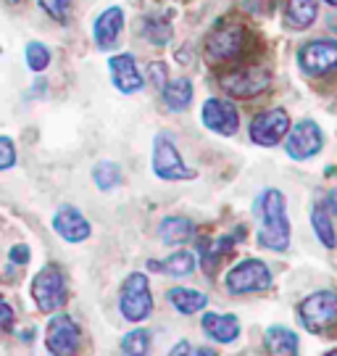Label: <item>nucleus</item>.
<instances>
[{
  "instance_id": "nucleus-1",
  "label": "nucleus",
  "mask_w": 337,
  "mask_h": 356,
  "mask_svg": "<svg viewBox=\"0 0 337 356\" xmlns=\"http://www.w3.org/2000/svg\"><path fill=\"white\" fill-rule=\"evenodd\" d=\"M253 211L261 216L258 245L266 251H288L290 248V222L285 211V198L279 191H263L256 198Z\"/></svg>"
},
{
  "instance_id": "nucleus-2",
  "label": "nucleus",
  "mask_w": 337,
  "mask_h": 356,
  "mask_svg": "<svg viewBox=\"0 0 337 356\" xmlns=\"http://www.w3.org/2000/svg\"><path fill=\"white\" fill-rule=\"evenodd\" d=\"M300 322L311 332H324L337 325V293L319 291L303 298L298 306Z\"/></svg>"
},
{
  "instance_id": "nucleus-3",
  "label": "nucleus",
  "mask_w": 337,
  "mask_h": 356,
  "mask_svg": "<svg viewBox=\"0 0 337 356\" xmlns=\"http://www.w3.org/2000/svg\"><path fill=\"white\" fill-rule=\"evenodd\" d=\"M153 172L161 179H166V182L195 177V169H190V166L182 161V156L176 151L174 140H172L166 132L156 135V140H153Z\"/></svg>"
},
{
  "instance_id": "nucleus-4",
  "label": "nucleus",
  "mask_w": 337,
  "mask_h": 356,
  "mask_svg": "<svg viewBox=\"0 0 337 356\" xmlns=\"http://www.w3.org/2000/svg\"><path fill=\"white\" fill-rule=\"evenodd\" d=\"M227 288H229V293H235V296H243V293H263L272 288V272L258 259L240 261L235 269H229Z\"/></svg>"
},
{
  "instance_id": "nucleus-5",
  "label": "nucleus",
  "mask_w": 337,
  "mask_h": 356,
  "mask_svg": "<svg viewBox=\"0 0 337 356\" xmlns=\"http://www.w3.org/2000/svg\"><path fill=\"white\" fill-rule=\"evenodd\" d=\"M32 296L42 312H58L63 304H66V277L63 272L56 264H48V267L40 272L35 282H32Z\"/></svg>"
},
{
  "instance_id": "nucleus-6",
  "label": "nucleus",
  "mask_w": 337,
  "mask_h": 356,
  "mask_svg": "<svg viewBox=\"0 0 337 356\" xmlns=\"http://www.w3.org/2000/svg\"><path fill=\"white\" fill-rule=\"evenodd\" d=\"M122 314L129 322H142L153 312V296H150V285L148 277L140 275V272H132L126 277L124 288H122Z\"/></svg>"
},
{
  "instance_id": "nucleus-7",
  "label": "nucleus",
  "mask_w": 337,
  "mask_h": 356,
  "mask_svg": "<svg viewBox=\"0 0 337 356\" xmlns=\"http://www.w3.org/2000/svg\"><path fill=\"white\" fill-rule=\"evenodd\" d=\"M45 346L50 354H74L76 348L82 346V330L69 314H58L50 319L48 335H45Z\"/></svg>"
},
{
  "instance_id": "nucleus-8",
  "label": "nucleus",
  "mask_w": 337,
  "mask_h": 356,
  "mask_svg": "<svg viewBox=\"0 0 337 356\" xmlns=\"http://www.w3.org/2000/svg\"><path fill=\"white\" fill-rule=\"evenodd\" d=\"M300 66L309 72V74H329L337 69V40H313L306 42L298 53Z\"/></svg>"
},
{
  "instance_id": "nucleus-9",
  "label": "nucleus",
  "mask_w": 337,
  "mask_h": 356,
  "mask_svg": "<svg viewBox=\"0 0 337 356\" xmlns=\"http://www.w3.org/2000/svg\"><path fill=\"white\" fill-rule=\"evenodd\" d=\"M269 82H272V74L266 69L248 66V69H238V72L227 74L222 79V88L229 95H235V98H253V95H258V92L269 88Z\"/></svg>"
},
{
  "instance_id": "nucleus-10",
  "label": "nucleus",
  "mask_w": 337,
  "mask_h": 356,
  "mask_svg": "<svg viewBox=\"0 0 337 356\" xmlns=\"http://www.w3.org/2000/svg\"><path fill=\"white\" fill-rule=\"evenodd\" d=\"M290 132V116L285 108H269L253 119L250 138L258 145H277Z\"/></svg>"
},
{
  "instance_id": "nucleus-11",
  "label": "nucleus",
  "mask_w": 337,
  "mask_h": 356,
  "mask_svg": "<svg viewBox=\"0 0 337 356\" xmlns=\"http://www.w3.org/2000/svg\"><path fill=\"white\" fill-rule=\"evenodd\" d=\"M322 129L316 127V122H298L295 129L288 135V156L295 161H306L322 151Z\"/></svg>"
},
{
  "instance_id": "nucleus-12",
  "label": "nucleus",
  "mask_w": 337,
  "mask_h": 356,
  "mask_svg": "<svg viewBox=\"0 0 337 356\" xmlns=\"http://www.w3.org/2000/svg\"><path fill=\"white\" fill-rule=\"evenodd\" d=\"M243 45H245V29L238 24H229V26H219L208 38V45L206 51L211 58L216 61H229V58H238L243 53Z\"/></svg>"
},
{
  "instance_id": "nucleus-13",
  "label": "nucleus",
  "mask_w": 337,
  "mask_h": 356,
  "mask_svg": "<svg viewBox=\"0 0 337 356\" xmlns=\"http://www.w3.org/2000/svg\"><path fill=\"white\" fill-rule=\"evenodd\" d=\"M203 124L219 135H235L240 127V116L238 108L229 101H222V98H208L206 106H203Z\"/></svg>"
},
{
  "instance_id": "nucleus-14",
  "label": "nucleus",
  "mask_w": 337,
  "mask_h": 356,
  "mask_svg": "<svg viewBox=\"0 0 337 356\" xmlns=\"http://www.w3.org/2000/svg\"><path fill=\"white\" fill-rule=\"evenodd\" d=\"M53 227L69 243H82L90 238V222L76 211L74 206H61L53 216Z\"/></svg>"
},
{
  "instance_id": "nucleus-15",
  "label": "nucleus",
  "mask_w": 337,
  "mask_h": 356,
  "mask_svg": "<svg viewBox=\"0 0 337 356\" xmlns=\"http://www.w3.org/2000/svg\"><path fill=\"white\" fill-rule=\"evenodd\" d=\"M108 69H111L113 85L122 92H138L145 85V79L140 76L138 64H135V58L129 53H119V56L108 58Z\"/></svg>"
},
{
  "instance_id": "nucleus-16",
  "label": "nucleus",
  "mask_w": 337,
  "mask_h": 356,
  "mask_svg": "<svg viewBox=\"0 0 337 356\" xmlns=\"http://www.w3.org/2000/svg\"><path fill=\"white\" fill-rule=\"evenodd\" d=\"M124 29V11L122 8H106L95 22V42L100 51H111L119 42V35Z\"/></svg>"
},
{
  "instance_id": "nucleus-17",
  "label": "nucleus",
  "mask_w": 337,
  "mask_h": 356,
  "mask_svg": "<svg viewBox=\"0 0 337 356\" xmlns=\"http://www.w3.org/2000/svg\"><path fill=\"white\" fill-rule=\"evenodd\" d=\"M203 330L216 343H232L240 335V319L235 314H213V312H206L203 314Z\"/></svg>"
},
{
  "instance_id": "nucleus-18",
  "label": "nucleus",
  "mask_w": 337,
  "mask_h": 356,
  "mask_svg": "<svg viewBox=\"0 0 337 356\" xmlns=\"http://www.w3.org/2000/svg\"><path fill=\"white\" fill-rule=\"evenodd\" d=\"M192 222L185 219V216H169V219H163L161 227H158V238L163 243H169V245H179V243H188L192 238Z\"/></svg>"
},
{
  "instance_id": "nucleus-19",
  "label": "nucleus",
  "mask_w": 337,
  "mask_h": 356,
  "mask_svg": "<svg viewBox=\"0 0 337 356\" xmlns=\"http://www.w3.org/2000/svg\"><path fill=\"white\" fill-rule=\"evenodd\" d=\"M169 301L179 314H195L203 306L208 304V296L203 291H192V288H172L169 291Z\"/></svg>"
},
{
  "instance_id": "nucleus-20",
  "label": "nucleus",
  "mask_w": 337,
  "mask_h": 356,
  "mask_svg": "<svg viewBox=\"0 0 337 356\" xmlns=\"http://www.w3.org/2000/svg\"><path fill=\"white\" fill-rule=\"evenodd\" d=\"M163 103H166L169 111H185L192 103V85H190V79H185V76L172 79L163 88Z\"/></svg>"
},
{
  "instance_id": "nucleus-21",
  "label": "nucleus",
  "mask_w": 337,
  "mask_h": 356,
  "mask_svg": "<svg viewBox=\"0 0 337 356\" xmlns=\"http://www.w3.org/2000/svg\"><path fill=\"white\" fill-rule=\"evenodd\" d=\"M148 267L156 269V272H166L172 277H185V275H190L195 269V254L176 251V254H172L169 259H163V261H148Z\"/></svg>"
},
{
  "instance_id": "nucleus-22",
  "label": "nucleus",
  "mask_w": 337,
  "mask_h": 356,
  "mask_svg": "<svg viewBox=\"0 0 337 356\" xmlns=\"http://www.w3.org/2000/svg\"><path fill=\"white\" fill-rule=\"evenodd\" d=\"M285 16H288V24L295 26V29H306L316 22L319 16V6L316 0H288V8H285Z\"/></svg>"
},
{
  "instance_id": "nucleus-23",
  "label": "nucleus",
  "mask_w": 337,
  "mask_h": 356,
  "mask_svg": "<svg viewBox=\"0 0 337 356\" xmlns=\"http://www.w3.org/2000/svg\"><path fill=\"white\" fill-rule=\"evenodd\" d=\"M266 348L272 351V354H282V356H290L298 351V335L288 327H269L266 330Z\"/></svg>"
},
{
  "instance_id": "nucleus-24",
  "label": "nucleus",
  "mask_w": 337,
  "mask_h": 356,
  "mask_svg": "<svg viewBox=\"0 0 337 356\" xmlns=\"http://www.w3.org/2000/svg\"><path fill=\"white\" fill-rule=\"evenodd\" d=\"M142 35L156 45H166L172 40V24H169V19H163L158 13H150L142 19Z\"/></svg>"
},
{
  "instance_id": "nucleus-25",
  "label": "nucleus",
  "mask_w": 337,
  "mask_h": 356,
  "mask_svg": "<svg viewBox=\"0 0 337 356\" xmlns=\"http://www.w3.org/2000/svg\"><path fill=\"white\" fill-rule=\"evenodd\" d=\"M311 225L316 238L324 243V248H335V227H332V219L327 214L324 204H316L311 211Z\"/></svg>"
},
{
  "instance_id": "nucleus-26",
  "label": "nucleus",
  "mask_w": 337,
  "mask_h": 356,
  "mask_svg": "<svg viewBox=\"0 0 337 356\" xmlns=\"http://www.w3.org/2000/svg\"><path fill=\"white\" fill-rule=\"evenodd\" d=\"M92 179H95L100 191H113L116 185H122V169L113 161H100L92 169Z\"/></svg>"
},
{
  "instance_id": "nucleus-27",
  "label": "nucleus",
  "mask_w": 337,
  "mask_h": 356,
  "mask_svg": "<svg viewBox=\"0 0 337 356\" xmlns=\"http://www.w3.org/2000/svg\"><path fill=\"white\" fill-rule=\"evenodd\" d=\"M122 351L132 356H142L150 351V332L148 330H132L122 341Z\"/></svg>"
},
{
  "instance_id": "nucleus-28",
  "label": "nucleus",
  "mask_w": 337,
  "mask_h": 356,
  "mask_svg": "<svg viewBox=\"0 0 337 356\" xmlns=\"http://www.w3.org/2000/svg\"><path fill=\"white\" fill-rule=\"evenodd\" d=\"M50 64V51L42 42H29L26 45V66L32 72H42Z\"/></svg>"
},
{
  "instance_id": "nucleus-29",
  "label": "nucleus",
  "mask_w": 337,
  "mask_h": 356,
  "mask_svg": "<svg viewBox=\"0 0 337 356\" xmlns=\"http://www.w3.org/2000/svg\"><path fill=\"white\" fill-rule=\"evenodd\" d=\"M72 3H74V0H40V8L48 13L50 19L66 22L69 13H72Z\"/></svg>"
},
{
  "instance_id": "nucleus-30",
  "label": "nucleus",
  "mask_w": 337,
  "mask_h": 356,
  "mask_svg": "<svg viewBox=\"0 0 337 356\" xmlns=\"http://www.w3.org/2000/svg\"><path fill=\"white\" fill-rule=\"evenodd\" d=\"M148 79L156 85V88H166V79H169V66L156 61V64L148 66Z\"/></svg>"
},
{
  "instance_id": "nucleus-31",
  "label": "nucleus",
  "mask_w": 337,
  "mask_h": 356,
  "mask_svg": "<svg viewBox=\"0 0 337 356\" xmlns=\"http://www.w3.org/2000/svg\"><path fill=\"white\" fill-rule=\"evenodd\" d=\"M0 151H3V159H0V169H11L16 164V151H13V140L11 138H0Z\"/></svg>"
},
{
  "instance_id": "nucleus-32",
  "label": "nucleus",
  "mask_w": 337,
  "mask_h": 356,
  "mask_svg": "<svg viewBox=\"0 0 337 356\" xmlns=\"http://www.w3.org/2000/svg\"><path fill=\"white\" fill-rule=\"evenodd\" d=\"M8 259L16 261V264H26V261H29V248H26V245H13Z\"/></svg>"
},
{
  "instance_id": "nucleus-33",
  "label": "nucleus",
  "mask_w": 337,
  "mask_h": 356,
  "mask_svg": "<svg viewBox=\"0 0 337 356\" xmlns=\"http://www.w3.org/2000/svg\"><path fill=\"white\" fill-rule=\"evenodd\" d=\"M0 317H3V330L6 332H11V327H13V312H11V306L6 304H0Z\"/></svg>"
},
{
  "instance_id": "nucleus-34",
  "label": "nucleus",
  "mask_w": 337,
  "mask_h": 356,
  "mask_svg": "<svg viewBox=\"0 0 337 356\" xmlns=\"http://www.w3.org/2000/svg\"><path fill=\"white\" fill-rule=\"evenodd\" d=\"M172 354L174 356H182V354H198V348L192 343H188V341H182V343H176L174 348H172Z\"/></svg>"
},
{
  "instance_id": "nucleus-35",
  "label": "nucleus",
  "mask_w": 337,
  "mask_h": 356,
  "mask_svg": "<svg viewBox=\"0 0 337 356\" xmlns=\"http://www.w3.org/2000/svg\"><path fill=\"white\" fill-rule=\"evenodd\" d=\"M327 204H329V209H332V211H337V188H332L329 198H327Z\"/></svg>"
},
{
  "instance_id": "nucleus-36",
  "label": "nucleus",
  "mask_w": 337,
  "mask_h": 356,
  "mask_svg": "<svg viewBox=\"0 0 337 356\" xmlns=\"http://www.w3.org/2000/svg\"><path fill=\"white\" fill-rule=\"evenodd\" d=\"M329 29H335V32H337V13H332V16H329Z\"/></svg>"
},
{
  "instance_id": "nucleus-37",
  "label": "nucleus",
  "mask_w": 337,
  "mask_h": 356,
  "mask_svg": "<svg viewBox=\"0 0 337 356\" xmlns=\"http://www.w3.org/2000/svg\"><path fill=\"white\" fill-rule=\"evenodd\" d=\"M327 3H329V6H337V0H327Z\"/></svg>"
},
{
  "instance_id": "nucleus-38",
  "label": "nucleus",
  "mask_w": 337,
  "mask_h": 356,
  "mask_svg": "<svg viewBox=\"0 0 337 356\" xmlns=\"http://www.w3.org/2000/svg\"><path fill=\"white\" fill-rule=\"evenodd\" d=\"M8 3H11V6H16V3H22V0H8Z\"/></svg>"
}]
</instances>
